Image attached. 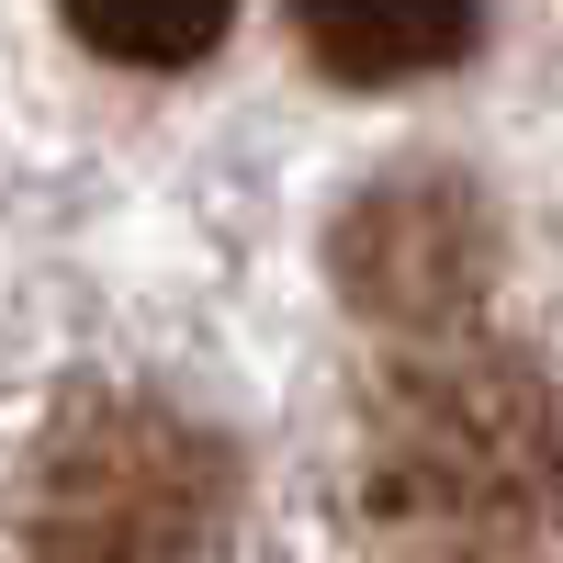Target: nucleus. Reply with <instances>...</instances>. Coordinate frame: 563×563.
Segmentation results:
<instances>
[{"instance_id":"nucleus-1","label":"nucleus","mask_w":563,"mask_h":563,"mask_svg":"<svg viewBox=\"0 0 563 563\" xmlns=\"http://www.w3.org/2000/svg\"><path fill=\"white\" fill-rule=\"evenodd\" d=\"M350 507L395 563H530L563 530V395L440 327L361 384Z\"/></svg>"},{"instance_id":"nucleus-2","label":"nucleus","mask_w":563,"mask_h":563,"mask_svg":"<svg viewBox=\"0 0 563 563\" xmlns=\"http://www.w3.org/2000/svg\"><path fill=\"white\" fill-rule=\"evenodd\" d=\"M238 451L158 395H79L23 462V563H225Z\"/></svg>"},{"instance_id":"nucleus-3","label":"nucleus","mask_w":563,"mask_h":563,"mask_svg":"<svg viewBox=\"0 0 563 563\" xmlns=\"http://www.w3.org/2000/svg\"><path fill=\"white\" fill-rule=\"evenodd\" d=\"M327 282L395 339H440V327H474L496 294V214L474 180L451 169H406L372 180L327 238Z\"/></svg>"},{"instance_id":"nucleus-4","label":"nucleus","mask_w":563,"mask_h":563,"mask_svg":"<svg viewBox=\"0 0 563 563\" xmlns=\"http://www.w3.org/2000/svg\"><path fill=\"white\" fill-rule=\"evenodd\" d=\"M294 34L327 79L395 90V79H429V68L474 57L485 0H294Z\"/></svg>"},{"instance_id":"nucleus-5","label":"nucleus","mask_w":563,"mask_h":563,"mask_svg":"<svg viewBox=\"0 0 563 563\" xmlns=\"http://www.w3.org/2000/svg\"><path fill=\"white\" fill-rule=\"evenodd\" d=\"M68 34L90 45V57L113 68H192L225 45V23H238V0H57Z\"/></svg>"}]
</instances>
